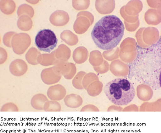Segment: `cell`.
<instances>
[{
    "mask_svg": "<svg viewBox=\"0 0 161 133\" xmlns=\"http://www.w3.org/2000/svg\"><path fill=\"white\" fill-rule=\"evenodd\" d=\"M32 25V20L28 15H22L19 17L17 21V26L20 30L28 31L31 28Z\"/></svg>",
    "mask_w": 161,
    "mask_h": 133,
    "instance_id": "cell-4",
    "label": "cell"
},
{
    "mask_svg": "<svg viewBox=\"0 0 161 133\" xmlns=\"http://www.w3.org/2000/svg\"><path fill=\"white\" fill-rule=\"evenodd\" d=\"M31 9H33L31 6L26 4H22L19 6L17 11V15L19 17L24 14L29 15L30 17H33V14L31 13Z\"/></svg>",
    "mask_w": 161,
    "mask_h": 133,
    "instance_id": "cell-6",
    "label": "cell"
},
{
    "mask_svg": "<svg viewBox=\"0 0 161 133\" xmlns=\"http://www.w3.org/2000/svg\"><path fill=\"white\" fill-rule=\"evenodd\" d=\"M105 95L112 103L117 105H127L135 96L134 86L128 79L117 78L108 83L104 86Z\"/></svg>",
    "mask_w": 161,
    "mask_h": 133,
    "instance_id": "cell-2",
    "label": "cell"
},
{
    "mask_svg": "<svg viewBox=\"0 0 161 133\" xmlns=\"http://www.w3.org/2000/svg\"><path fill=\"white\" fill-rule=\"evenodd\" d=\"M15 3L14 1H1V11L6 15H10L13 13L15 10Z\"/></svg>",
    "mask_w": 161,
    "mask_h": 133,
    "instance_id": "cell-5",
    "label": "cell"
},
{
    "mask_svg": "<svg viewBox=\"0 0 161 133\" xmlns=\"http://www.w3.org/2000/svg\"><path fill=\"white\" fill-rule=\"evenodd\" d=\"M125 27L117 16H104L95 24L91 33L95 44L100 49L109 50L118 45L124 36Z\"/></svg>",
    "mask_w": 161,
    "mask_h": 133,
    "instance_id": "cell-1",
    "label": "cell"
},
{
    "mask_svg": "<svg viewBox=\"0 0 161 133\" xmlns=\"http://www.w3.org/2000/svg\"><path fill=\"white\" fill-rule=\"evenodd\" d=\"M58 40L54 32L49 29L40 30L35 38V44L40 51L50 53L57 46Z\"/></svg>",
    "mask_w": 161,
    "mask_h": 133,
    "instance_id": "cell-3",
    "label": "cell"
}]
</instances>
